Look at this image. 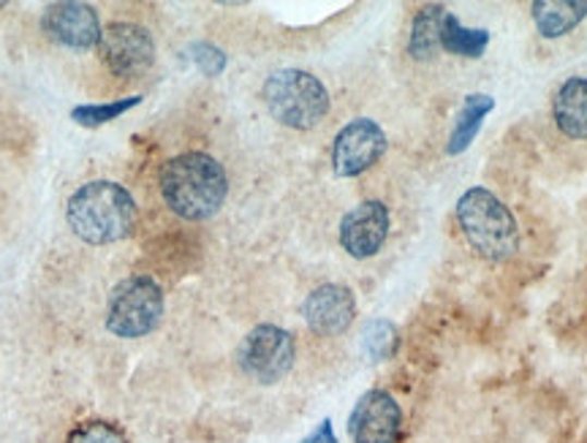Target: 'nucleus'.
<instances>
[{
  "instance_id": "f257e3e1",
  "label": "nucleus",
  "mask_w": 587,
  "mask_h": 443,
  "mask_svg": "<svg viewBox=\"0 0 587 443\" xmlns=\"http://www.w3.org/2000/svg\"><path fill=\"white\" fill-rule=\"evenodd\" d=\"M158 188L174 216L185 221H207L227 201V169L207 152H183L163 163Z\"/></svg>"
},
{
  "instance_id": "f03ea898",
  "label": "nucleus",
  "mask_w": 587,
  "mask_h": 443,
  "mask_svg": "<svg viewBox=\"0 0 587 443\" xmlns=\"http://www.w3.org/2000/svg\"><path fill=\"white\" fill-rule=\"evenodd\" d=\"M65 218L82 243H120L136 226V201L123 185L96 180L71 194L69 205H65Z\"/></svg>"
},
{
  "instance_id": "7ed1b4c3",
  "label": "nucleus",
  "mask_w": 587,
  "mask_h": 443,
  "mask_svg": "<svg viewBox=\"0 0 587 443\" xmlns=\"http://www.w3.org/2000/svg\"><path fill=\"white\" fill-rule=\"evenodd\" d=\"M457 221L470 248L487 261H509L519 250V226L514 212L492 190L468 188L457 199Z\"/></svg>"
},
{
  "instance_id": "20e7f679",
  "label": "nucleus",
  "mask_w": 587,
  "mask_h": 443,
  "mask_svg": "<svg viewBox=\"0 0 587 443\" xmlns=\"http://www.w3.org/2000/svg\"><path fill=\"white\" fill-rule=\"evenodd\" d=\"M267 109L281 125L294 131H310L329 114V90L318 76L302 69H281L265 82Z\"/></svg>"
},
{
  "instance_id": "39448f33",
  "label": "nucleus",
  "mask_w": 587,
  "mask_h": 443,
  "mask_svg": "<svg viewBox=\"0 0 587 443\" xmlns=\"http://www.w3.org/2000/svg\"><path fill=\"white\" fill-rule=\"evenodd\" d=\"M163 292L150 275H131L112 288L107 303V330L114 337H145L161 324Z\"/></svg>"
},
{
  "instance_id": "423d86ee",
  "label": "nucleus",
  "mask_w": 587,
  "mask_h": 443,
  "mask_svg": "<svg viewBox=\"0 0 587 443\" xmlns=\"http://www.w3.org/2000/svg\"><path fill=\"white\" fill-rule=\"evenodd\" d=\"M296 346L292 332L276 324H259L243 337L237 348V362L256 384H278L294 368Z\"/></svg>"
},
{
  "instance_id": "0eeeda50",
  "label": "nucleus",
  "mask_w": 587,
  "mask_h": 443,
  "mask_svg": "<svg viewBox=\"0 0 587 443\" xmlns=\"http://www.w3.org/2000/svg\"><path fill=\"white\" fill-rule=\"evenodd\" d=\"M387 152V134L370 118H356L338 131L332 145V169L338 177H359Z\"/></svg>"
},
{
  "instance_id": "6e6552de",
  "label": "nucleus",
  "mask_w": 587,
  "mask_h": 443,
  "mask_svg": "<svg viewBox=\"0 0 587 443\" xmlns=\"http://www.w3.org/2000/svg\"><path fill=\"white\" fill-rule=\"evenodd\" d=\"M98 52L107 69L118 76H139L156 63V41L134 22H112L103 27Z\"/></svg>"
},
{
  "instance_id": "1a4fd4ad",
  "label": "nucleus",
  "mask_w": 587,
  "mask_h": 443,
  "mask_svg": "<svg viewBox=\"0 0 587 443\" xmlns=\"http://www.w3.org/2000/svg\"><path fill=\"white\" fill-rule=\"evenodd\" d=\"M400 428L403 411L383 390L365 392L348 417V433L354 443H398Z\"/></svg>"
},
{
  "instance_id": "9d476101",
  "label": "nucleus",
  "mask_w": 587,
  "mask_h": 443,
  "mask_svg": "<svg viewBox=\"0 0 587 443\" xmlns=\"http://www.w3.org/2000/svg\"><path fill=\"white\" fill-rule=\"evenodd\" d=\"M389 226H392V218L383 201H362L340 221V245L354 259H370L387 243Z\"/></svg>"
},
{
  "instance_id": "9b49d317",
  "label": "nucleus",
  "mask_w": 587,
  "mask_h": 443,
  "mask_svg": "<svg viewBox=\"0 0 587 443\" xmlns=\"http://www.w3.org/2000/svg\"><path fill=\"white\" fill-rule=\"evenodd\" d=\"M44 33L54 44H63L69 49H93L101 41V22L98 14L87 3H52L44 11Z\"/></svg>"
},
{
  "instance_id": "f8f14e48",
  "label": "nucleus",
  "mask_w": 587,
  "mask_h": 443,
  "mask_svg": "<svg viewBox=\"0 0 587 443\" xmlns=\"http://www.w3.org/2000/svg\"><path fill=\"white\" fill-rule=\"evenodd\" d=\"M302 316L316 335H340V332L348 330L356 316L354 292L348 286H340V283L313 288L302 303Z\"/></svg>"
},
{
  "instance_id": "ddd939ff",
  "label": "nucleus",
  "mask_w": 587,
  "mask_h": 443,
  "mask_svg": "<svg viewBox=\"0 0 587 443\" xmlns=\"http://www.w3.org/2000/svg\"><path fill=\"white\" fill-rule=\"evenodd\" d=\"M552 118L568 139H587V76L563 82L552 101Z\"/></svg>"
},
{
  "instance_id": "4468645a",
  "label": "nucleus",
  "mask_w": 587,
  "mask_h": 443,
  "mask_svg": "<svg viewBox=\"0 0 587 443\" xmlns=\"http://www.w3.org/2000/svg\"><path fill=\"white\" fill-rule=\"evenodd\" d=\"M534 22L545 38H561L587 16V0H536Z\"/></svg>"
},
{
  "instance_id": "2eb2a0df",
  "label": "nucleus",
  "mask_w": 587,
  "mask_h": 443,
  "mask_svg": "<svg viewBox=\"0 0 587 443\" xmlns=\"http://www.w3.org/2000/svg\"><path fill=\"white\" fill-rule=\"evenodd\" d=\"M496 109V98L485 96V93H470L463 101V109L457 114V123H454L452 136H449V156H460V152L468 150L474 145V139L479 136L481 125H485L487 114Z\"/></svg>"
},
{
  "instance_id": "dca6fc26",
  "label": "nucleus",
  "mask_w": 587,
  "mask_h": 443,
  "mask_svg": "<svg viewBox=\"0 0 587 443\" xmlns=\"http://www.w3.org/2000/svg\"><path fill=\"white\" fill-rule=\"evenodd\" d=\"M490 44V33L479 27H465L452 11H447L441 20V49L463 58H481Z\"/></svg>"
},
{
  "instance_id": "f3484780",
  "label": "nucleus",
  "mask_w": 587,
  "mask_h": 443,
  "mask_svg": "<svg viewBox=\"0 0 587 443\" xmlns=\"http://www.w3.org/2000/svg\"><path fill=\"white\" fill-rule=\"evenodd\" d=\"M443 5H425L419 14L414 16V27H411L408 38V52L416 60H430L432 54L441 49V20H443Z\"/></svg>"
},
{
  "instance_id": "a211bd4d",
  "label": "nucleus",
  "mask_w": 587,
  "mask_h": 443,
  "mask_svg": "<svg viewBox=\"0 0 587 443\" xmlns=\"http://www.w3.org/2000/svg\"><path fill=\"white\" fill-rule=\"evenodd\" d=\"M139 101H142V96H131V98H123V101H112V103H85V107H76L74 112H71V118H74L80 125L96 128V125L112 123V120H118L123 112L139 107Z\"/></svg>"
},
{
  "instance_id": "6ab92c4d",
  "label": "nucleus",
  "mask_w": 587,
  "mask_h": 443,
  "mask_svg": "<svg viewBox=\"0 0 587 443\" xmlns=\"http://www.w3.org/2000/svg\"><path fill=\"white\" fill-rule=\"evenodd\" d=\"M394 346H398V332L389 321H370L362 332V348H365V354L372 362H383V359L392 357Z\"/></svg>"
},
{
  "instance_id": "aec40b11",
  "label": "nucleus",
  "mask_w": 587,
  "mask_h": 443,
  "mask_svg": "<svg viewBox=\"0 0 587 443\" xmlns=\"http://www.w3.org/2000/svg\"><path fill=\"white\" fill-rule=\"evenodd\" d=\"M69 443H129V441H125V435L120 433L114 424L90 422L76 428L74 433H71Z\"/></svg>"
},
{
  "instance_id": "412c9836",
  "label": "nucleus",
  "mask_w": 587,
  "mask_h": 443,
  "mask_svg": "<svg viewBox=\"0 0 587 443\" xmlns=\"http://www.w3.org/2000/svg\"><path fill=\"white\" fill-rule=\"evenodd\" d=\"M191 58H194V63L199 65V71L205 76H218L227 69V54L218 47H212V44H194V47H191Z\"/></svg>"
},
{
  "instance_id": "4be33fe9",
  "label": "nucleus",
  "mask_w": 587,
  "mask_h": 443,
  "mask_svg": "<svg viewBox=\"0 0 587 443\" xmlns=\"http://www.w3.org/2000/svg\"><path fill=\"white\" fill-rule=\"evenodd\" d=\"M299 443H338V435H334V430H332V419H323V422Z\"/></svg>"
},
{
  "instance_id": "5701e85b",
  "label": "nucleus",
  "mask_w": 587,
  "mask_h": 443,
  "mask_svg": "<svg viewBox=\"0 0 587 443\" xmlns=\"http://www.w3.org/2000/svg\"><path fill=\"white\" fill-rule=\"evenodd\" d=\"M3 5H5V3H3V0H0V9H3Z\"/></svg>"
}]
</instances>
